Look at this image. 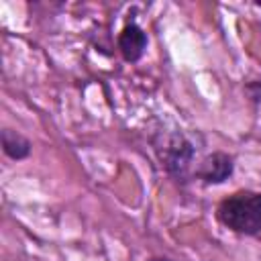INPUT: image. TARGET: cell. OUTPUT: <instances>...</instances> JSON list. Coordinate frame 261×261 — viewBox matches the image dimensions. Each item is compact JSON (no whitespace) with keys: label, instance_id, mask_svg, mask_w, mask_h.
Listing matches in <instances>:
<instances>
[{"label":"cell","instance_id":"1","mask_svg":"<svg viewBox=\"0 0 261 261\" xmlns=\"http://www.w3.org/2000/svg\"><path fill=\"white\" fill-rule=\"evenodd\" d=\"M216 218L222 226L239 234H259L261 232V192L241 190L230 194L218 204Z\"/></svg>","mask_w":261,"mask_h":261},{"label":"cell","instance_id":"2","mask_svg":"<svg viewBox=\"0 0 261 261\" xmlns=\"http://www.w3.org/2000/svg\"><path fill=\"white\" fill-rule=\"evenodd\" d=\"M165 169L177 177L184 179L192 167V159H194V147L190 145V141H186L181 135H173L163 143V155H161Z\"/></svg>","mask_w":261,"mask_h":261},{"label":"cell","instance_id":"3","mask_svg":"<svg viewBox=\"0 0 261 261\" xmlns=\"http://www.w3.org/2000/svg\"><path fill=\"white\" fill-rule=\"evenodd\" d=\"M234 163L232 157L226 153H212L208 155L196 169L198 179H202L204 184H222L224 179H228L232 175Z\"/></svg>","mask_w":261,"mask_h":261},{"label":"cell","instance_id":"4","mask_svg":"<svg viewBox=\"0 0 261 261\" xmlns=\"http://www.w3.org/2000/svg\"><path fill=\"white\" fill-rule=\"evenodd\" d=\"M145 49H147V33L135 22L126 24L118 35V51L124 57V61H130V63L139 61Z\"/></svg>","mask_w":261,"mask_h":261},{"label":"cell","instance_id":"5","mask_svg":"<svg viewBox=\"0 0 261 261\" xmlns=\"http://www.w3.org/2000/svg\"><path fill=\"white\" fill-rule=\"evenodd\" d=\"M2 149H4V153L10 159L18 161V159L29 157V153H31V141L24 139L20 133H16L12 128H4L2 130Z\"/></svg>","mask_w":261,"mask_h":261},{"label":"cell","instance_id":"6","mask_svg":"<svg viewBox=\"0 0 261 261\" xmlns=\"http://www.w3.org/2000/svg\"><path fill=\"white\" fill-rule=\"evenodd\" d=\"M149 261H171V259H167V257H151Z\"/></svg>","mask_w":261,"mask_h":261}]
</instances>
